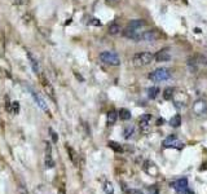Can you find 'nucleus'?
Segmentation results:
<instances>
[{"label":"nucleus","instance_id":"nucleus-1","mask_svg":"<svg viewBox=\"0 0 207 194\" xmlns=\"http://www.w3.org/2000/svg\"><path fill=\"white\" fill-rule=\"evenodd\" d=\"M153 60H154V56H153L150 52H140L132 57V64L135 66H146V65H149Z\"/></svg>","mask_w":207,"mask_h":194},{"label":"nucleus","instance_id":"nucleus-2","mask_svg":"<svg viewBox=\"0 0 207 194\" xmlns=\"http://www.w3.org/2000/svg\"><path fill=\"white\" fill-rule=\"evenodd\" d=\"M100 60L106 65H111V66H119L121 65V58H119V56L115 52L105 51L102 53H100Z\"/></svg>","mask_w":207,"mask_h":194},{"label":"nucleus","instance_id":"nucleus-3","mask_svg":"<svg viewBox=\"0 0 207 194\" xmlns=\"http://www.w3.org/2000/svg\"><path fill=\"white\" fill-rule=\"evenodd\" d=\"M170 76H171V72L166 68L155 69L154 71H151L149 74V79L153 80V82H163V80L170 79Z\"/></svg>","mask_w":207,"mask_h":194},{"label":"nucleus","instance_id":"nucleus-4","mask_svg":"<svg viewBox=\"0 0 207 194\" xmlns=\"http://www.w3.org/2000/svg\"><path fill=\"white\" fill-rule=\"evenodd\" d=\"M161 38V34H159L158 30H148V31H143L141 36H140V42H148V43H151V42H155Z\"/></svg>","mask_w":207,"mask_h":194},{"label":"nucleus","instance_id":"nucleus-5","mask_svg":"<svg viewBox=\"0 0 207 194\" xmlns=\"http://www.w3.org/2000/svg\"><path fill=\"white\" fill-rule=\"evenodd\" d=\"M184 146V142L180 141L176 137V135H170L168 137H166V140L163 141V148H177L181 149Z\"/></svg>","mask_w":207,"mask_h":194},{"label":"nucleus","instance_id":"nucleus-6","mask_svg":"<svg viewBox=\"0 0 207 194\" xmlns=\"http://www.w3.org/2000/svg\"><path fill=\"white\" fill-rule=\"evenodd\" d=\"M39 75H40V80H42V84H43V87H44V91L47 92V95H49L52 100H56V96H55V89H53L52 84L49 83V80L47 79V78H45V76H44V75L42 74V72H40V74H39Z\"/></svg>","mask_w":207,"mask_h":194},{"label":"nucleus","instance_id":"nucleus-7","mask_svg":"<svg viewBox=\"0 0 207 194\" xmlns=\"http://www.w3.org/2000/svg\"><path fill=\"white\" fill-rule=\"evenodd\" d=\"M154 60L157 62H166V61H168V60H171V52L168 48H163L161 49L159 52L155 53V56H154Z\"/></svg>","mask_w":207,"mask_h":194},{"label":"nucleus","instance_id":"nucleus-8","mask_svg":"<svg viewBox=\"0 0 207 194\" xmlns=\"http://www.w3.org/2000/svg\"><path fill=\"white\" fill-rule=\"evenodd\" d=\"M193 111H194L196 115H203V114H206V111H207L206 102L203 101V100H197V101L194 102V105H193Z\"/></svg>","mask_w":207,"mask_h":194},{"label":"nucleus","instance_id":"nucleus-9","mask_svg":"<svg viewBox=\"0 0 207 194\" xmlns=\"http://www.w3.org/2000/svg\"><path fill=\"white\" fill-rule=\"evenodd\" d=\"M45 167L47 168L55 167V160L52 158V148L49 142H45Z\"/></svg>","mask_w":207,"mask_h":194},{"label":"nucleus","instance_id":"nucleus-10","mask_svg":"<svg viewBox=\"0 0 207 194\" xmlns=\"http://www.w3.org/2000/svg\"><path fill=\"white\" fill-rule=\"evenodd\" d=\"M172 188H175L176 189V193H180V192H183L184 189L188 188V179L186 177H181V179H179L176 180L175 183H172L171 184Z\"/></svg>","mask_w":207,"mask_h":194},{"label":"nucleus","instance_id":"nucleus-11","mask_svg":"<svg viewBox=\"0 0 207 194\" xmlns=\"http://www.w3.org/2000/svg\"><path fill=\"white\" fill-rule=\"evenodd\" d=\"M27 58L30 60V64H31V68L34 70L35 74H40V69H39V64H38V60L31 55V52H27Z\"/></svg>","mask_w":207,"mask_h":194},{"label":"nucleus","instance_id":"nucleus-12","mask_svg":"<svg viewBox=\"0 0 207 194\" xmlns=\"http://www.w3.org/2000/svg\"><path fill=\"white\" fill-rule=\"evenodd\" d=\"M31 95H32V97L35 98L36 104H38L39 106H40V108H42V109H43L44 111H47V113H48V114H49V109H48V106L45 105V101H44V100H43V98H42L40 96H39V95H36L35 92H31Z\"/></svg>","mask_w":207,"mask_h":194},{"label":"nucleus","instance_id":"nucleus-13","mask_svg":"<svg viewBox=\"0 0 207 194\" xmlns=\"http://www.w3.org/2000/svg\"><path fill=\"white\" fill-rule=\"evenodd\" d=\"M145 25H146V22L144 21V19H132V21L127 25V27H130V29H143Z\"/></svg>","mask_w":207,"mask_h":194},{"label":"nucleus","instance_id":"nucleus-14","mask_svg":"<svg viewBox=\"0 0 207 194\" xmlns=\"http://www.w3.org/2000/svg\"><path fill=\"white\" fill-rule=\"evenodd\" d=\"M150 120H151V115L150 114H144L140 117L139 119V123H140V127L141 128H145V127H148L150 124Z\"/></svg>","mask_w":207,"mask_h":194},{"label":"nucleus","instance_id":"nucleus-15","mask_svg":"<svg viewBox=\"0 0 207 194\" xmlns=\"http://www.w3.org/2000/svg\"><path fill=\"white\" fill-rule=\"evenodd\" d=\"M117 118H118V113H117L115 110H110V111L108 113V124H109V126L115 124Z\"/></svg>","mask_w":207,"mask_h":194},{"label":"nucleus","instance_id":"nucleus-16","mask_svg":"<svg viewBox=\"0 0 207 194\" xmlns=\"http://www.w3.org/2000/svg\"><path fill=\"white\" fill-rule=\"evenodd\" d=\"M133 135H135V127H133V126H127L124 128V131H123V137L128 140Z\"/></svg>","mask_w":207,"mask_h":194},{"label":"nucleus","instance_id":"nucleus-17","mask_svg":"<svg viewBox=\"0 0 207 194\" xmlns=\"http://www.w3.org/2000/svg\"><path fill=\"white\" fill-rule=\"evenodd\" d=\"M118 115H119V118H121L122 120H130L131 119V111L128 110V109H121L119 110V113H118Z\"/></svg>","mask_w":207,"mask_h":194},{"label":"nucleus","instance_id":"nucleus-18","mask_svg":"<svg viewBox=\"0 0 207 194\" xmlns=\"http://www.w3.org/2000/svg\"><path fill=\"white\" fill-rule=\"evenodd\" d=\"M108 146L110 149H113L115 153H123V146L121 145V144H118V142H115V141H109L108 142Z\"/></svg>","mask_w":207,"mask_h":194},{"label":"nucleus","instance_id":"nucleus-19","mask_svg":"<svg viewBox=\"0 0 207 194\" xmlns=\"http://www.w3.org/2000/svg\"><path fill=\"white\" fill-rule=\"evenodd\" d=\"M180 124H181V117L179 114H176L175 117H172L170 119V126L173 127V128H177V127H180Z\"/></svg>","mask_w":207,"mask_h":194},{"label":"nucleus","instance_id":"nucleus-20","mask_svg":"<svg viewBox=\"0 0 207 194\" xmlns=\"http://www.w3.org/2000/svg\"><path fill=\"white\" fill-rule=\"evenodd\" d=\"M121 31H122V29H121V26H119L118 23H111L109 26V34L110 35H118Z\"/></svg>","mask_w":207,"mask_h":194},{"label":"nucleus","instance_id":"nucleus-21","mask_svg":"<svg viewBox=\"0 0 207 194\" xmlns=\"http://www.w3.org/2000/svg\"><path fill=\"white\" fill-rule=\"evenodd\" d=\"M158 95H159V88H158V87H151V88L148 89V97H149L150 100L157 98Z\"/></svg>","mask_w":207,"mask_h":194},{"label":"nucleus","instance_id":"nucleus-22","mask_svg":"<svg viewBox=\"0 0 207 194\" xmlns=\"http://www.w3.org/2000/svg\"><path fill=\"white\" fill-rule=\"evenodd\" d=\"M188 66H189V69H190V71H192V72L197 71V69H198V61H197V57L190 58L189 61H188Z\"/></svg>","mask_w":207,"mask_h":194},{"label":"nucleus","instance_id":"nucleus-23","mask_svg":"<svg viewBox=\"0 0 207 194\" xmlns=\"http://www.w3.org/2000/svg\"><path fill=\"white\" fill-rule=\"evenodd\" d=\"M173 92H175V89H173L172 87H167V88L163 91V98L164 100H171L173 97Z\"/></svg>","mask_w":207,"mask_h":194},{"label":"nucleus","instance_id":"nucleus-24","mask_svg":"<svg viewBox=\"0 0 207 194\" xmlns=\"http://www.w3.org/2000/svg\"><path fill=\"white\" fill-rule=\"evenodd\" d=\"M104 190L106 194H114V186L110 181H106L105 185H104Z\"/></svg>","mask_w":207,"mask_h":194},{"label":"nucleus","instance_id":"nucleus-25","mask_svg":"<svg viewBox=\"0 0 207 194\" xmlns=\"http://www.w3.org/2000/svg\"><path fill=\"white\" fill-rule=\"evenodd\" d=\"M197 61H198L199 64L207 66V53H203V55H198V56H197Z\"/></svg>","mask_w":207,"mask_h":194},{"label":"nucleus","instance_id":"nucleus-26","mask_svg":"<svg viewBox=\"0 0 207 194\" xmlns=\"http://www.w3.org/2000/svg\"><path fill=\"white\" fill-rule=\"evenodd\" d=\"M19 111V102L14 101L10 104V113H13V114H18Z\"/></svg>","mask_w":207,"mask_h":194},{"label":"nucleus","instance_id":"nucleus-27","mask_svg":"<svg viewBox=\"0 0 207 194\" xmlns=\"http://www.w3.org/2000/svg\"><path fill=\"white\" fill-rule=\"evenodd\" d=\"M66 149H68V151L70 153V158H71V160H72V162H74V163H77V160H75V151L74 150H72L71 148H69V146H66Z\"/></svg>","mask_w":207,"mask_h":194},{"label":"nucleus","instance_id":"nucleus-28","mask_svg":"<svg viewBox=\"0 0 207 194\" xmlns=\"http://www.w3.org/2000/svg\"><path fill=\"white\" fill-rule=\"evenodd\" d=\"M88 23H89V25H93V26H101V25H102L101 21H100V19H97V18H92Z\"/></svg>","mask_w":207,"mask_h":194},{"label":"nucleus","instance_id":"nucleus-29","mask_svg":"<svg viewBox=\"0 0 207 194\" xmlns=\"http://www.w3.org/2000/svg\"><path fill=\"white\" fill-rule=\"evenodd\" d=\"M126 194H144V193L139 189H128L126 192Z\"/></svg>","mask_w":207,"mask_h":194},{"label":"nucleus","instance_id":"nucleus-30","mask_svg":"<svg viewBox=\"0 0 207 194\" xmlns=\"http://www.w3.org/2000/svg\"><path fill=\"white\" fill-rule=\"evenodd\" d=\"M51 135H52V141L56 144V142L58 141V136H57V133H56L55 131H52V130H51Z\"/></svg>","mask_w":207,"mask_h":194},{"label":"nucleus","instance_id":"nucleus-31","mask_svg":"<svg viewBox=\"0 0 207 194\" xmlns=\"http://www.w3.org/2000/svg\"><path fill=\"white\" fill-rule=\"evenodd\" d=\"M18 192H19V194H29V192L26 190V188L23 185H19L18 186Z\"/></svg>","mask_w":207,"mask_h":194},{"label":"nucleus","instance_id":"nucleus-32","mask_svg":"<svg viewBox=\"0 0 207 194\" xmlns=\"http://www.w3.org/2000/svg\"><path fill=\"white\" fill-rule=\"evenodd\" d=\"M177 194H194V193H193V190H190L189 188H186V189H184L183 192H180Z\"/></svg>","mask_w":207,"mask_h":194},{"label":"nucleus","instance_id":"nucleus-33","mask_svg":"<svg viewBox=\"0 0 207 194\" xmlns=\"http://www.w3.org/2000/svg\"><path fill=\"white\" fill-rule=\"evenodd\" d=\"M57 194H66V189H65V185H61L58 189V193Z\"/></svg>","mask_w":207,"mask_h":194},{"label":"nucleus","instance_id":"nucleus-34","mask_svg":"<svg viewBox=\"0 0 207 194\" xmlns=\"http://www.w3.org/2000/svg\"><path fill=\"white\" fill-rule=\"evenodd\" d=\"M75 76H77V79H78V80H81V82H84V78H83L82 75H79L78 72H75Z\"/></svg>","mask_w":207,"mask_h":194},{"label":"nucleus","instance_id":"nucleus-35","mask_svg":"<svg viewBox=\"0 0 207 194\" xmlns=\"http://www.w3.org/2000/svg\"><path fill=\"white\" fill-rule=\"evenodd\" d=\"M157 123H158V126H161V123H163V119H158Z\"/></svg>","mask_w":207,"mask_h":194},{"label":"nucleus","instance_id":"nucleus-36","mask_svg":"<svg viewBox=\"0 0 207 194\" xmlns=\"http://www.w3.org/2000/svg\"><path fill=\"white\" fill-rule=\"evenodd\" d=\"M71 21H72L71 18H70V19H68V21H66V25H70V23H71Z\"/></svg>","mask_w":207,"mask_h":194},{"label":"nucleus","instance_id":"nucleus-37","mask_svg":"<svg viewBox=\"0 0 207 194\" xmlns=\"http://www.w3.org/2000/svg\"><path fill=\"white\" fill-rule=\"evenodd\" d=\"M150 194H158V190H155L154 193H150Z\"/></svg>","mask_w":207,"mask_h":194},{"label":"nucleus","instance_id":"nucleus-38","mask_svg":"<svg viewBox=\"0 0 207 194\" xmlns=\"http://www.w3.org/2000/svg\"><path fill=\"white\" fill-rule=\"evenodd\" d=\"M109 2H117V0H109Z\"/></svg>","mask_w":207,"mask_h":194}]
</instances>
